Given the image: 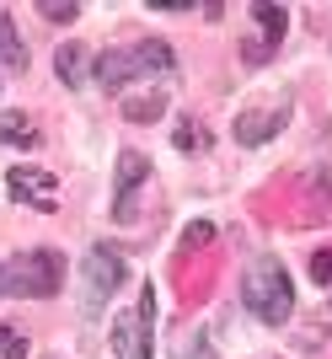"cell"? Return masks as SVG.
<instances>
[{"instance_id": "obj_3", "label": "cell", "mask_w": 332, "mask_h": 359, "mask_svg": "<svg viewBox=\"0 0 332 359\" xmlns=\"http://www.w3.org/2000/svg\"><path fill=\"white\" fill-rule=\"evenodd\" d=\"M242 300H247V311H252L257 322H268V327L289 322V311H295V290H289V273L279 269L273 257H257L252 269L242 273Z\"/></svg>"}, {"instance_id": "obj_17", "label": "cell", "mask_w": 332, "mask_h": 359, "mask_svg": "<svg viewBox=\"0 0 332 359\" xmlns=\"http://www.w3.org/2000/svg\"><path fill=\"white\" fill-rule=\"evenodd\" d=\"M204 145H209V135H204V123L182 118V123H177V150H182V156H193V150H204Z\"/></svg>"}, {"instance_id": "obj_16", "label": "cell", "mask_w": 332, "mask_h": 359, "mask_svg": "<svg viewBox=\"0 0 332 359\" xmlns=\"http://www.w3.org/2000/svg\"><path fill=\"white\" fill-rule=\"evenodd\" d=\"M0 359H27V332L0 322Z\"/></svg>"}, {"instance_id": "obj_15", "label": "cell", "mask_w": 332, "mask_h": 359, "mask_svg": "<svg viewBox=\"0 0 332 359\" xmlns=\"http://www.w3.org/2000/svg\"><path fill=\"white\" fill-rule=\"evenodd\" d=\"M32 11H43V22L64 27V22H76V16H81V6H76V0H38Z\"/></svg>"}, {"instance_id": "obj_18", "label": "cell", "mask_w": 332, "mask_h": 359, "mask_svg": "<svg viewBox=\"0 0 332 359\" xmlns=\"http://www.w3.org/2000/svg\"><path fill=\"white\" fill-rule=\"evenodd\" d=\"M311 279L332 295V252H317V257H311Z\"/></svg>"}, {"instance_id": "obj_10", "label": "cell", "mask_w": 332, "mask_h": 359, "mask_svg": "<svg viewBox=\"0 0 332 359\" xmlns=\"http://www.w3.org/2000/svg\"><path fill=\"white\" fill-rule=\"evenodd\" d=\"M54 75H60L64 86H86L91 75H97V65H91V48H86V43H64L60 54H54Z\"/></svg>"}, {"instance_id": "obj_8", "label": "cell", "mask_w": 332, "mask_h": 359, "mask_svg": "<svg viewBox=\"0 0 332 359\" xmlns=\"http://www.w3.org/2000/svg\"><path fill=\"white\" fill-rule=\"evenodd\" d=\"M6 194L16 204H32V210H54L60 204V182L48 177V172H38V166H11L6 172Z\"/></svg>"}, {"instance_id": "obj_12", "label": "cell", "mask_w": 332, "mask_h": 359, "mask_svg": "<svg viewBox=\"0 0 332 359\" xmlns=\"http://www.w3.org/2000/svg\"><path fill=\"white\" fill-rule=\"evenodd\" d=\"M0 145L32 150V145H43V140H38V123H32L27 113H6V118H0Z\"/></svg>"}, {"instance_id": "obj_21", "label": "cell", "mask_w": 332, "mask_h": 359, "mask_svg": "<svg viewBox=\"0 0 332 359\" xmlns=\"http://www.w3.org/2000/svg\"><path fill=\"white\" fill-rule=\"evenodd\" d=\"M0 70H6V60H0Z\"/></svg>"}, {"instance_id": "obj_11", "label": "cell", "mask_w": 332, "mask_h": 359, "mask_svg": "<svg viewBox=\"0 0 332 359\" xmlns=\"http://www.w3.org/2000/svg\"><path fill=\"white\" fill-rule=\"evenodd\" d=\"M123 118L129 123H155L166 113V91H155V86H139V91H129V97H123Z\"/></svg>"}, {"instance_id": "obj_20", "label": "cell", "mask_w": 332, "mask_h": 359, "mask_svg": "<svg viewBox=\"0 0 332 359\" xmlns=\"http://www.w3.org/2000/svg\"><path fill=\"white\" fill-rule=\"evenodd\" d=\"M151 11H198L193 0H151Z\"/></svg>"}, {"instance_id": "obj_13", "label": "cell", "mask_w": 332, "mask_h": 359, "mask_svg": "<svg viewBox=\"0 0 332 359\" xmlns=\"http://www.w3.org/2000/svg\"><path fill=\"white\" fill-rule=\"evenodd\" d=\"M172 359H220V354H214L204 327H182L177 338H172Z\"/></svg>"}, {"instance_id": "obj_1", "label": "cell", "mask_w": 332, "mask_h": 359, "mask_svg": "<svg viewBox=\"0 0 332 359\" xmlns=\"http://www.w3.org/2000/svg\"><path fill=\"white\" fill-rule=\"evenodd\" d=\"M60 285H64V257L54 247H32V252H16L11 263H0V295L48 300L60 295Z\"/></svg>"}, {"instance_id": "obj_5", "label": "cell", "mask_w": 332, "mask_h": 359, "mask_svg": "<svg viewBox=\"0 0 332 359\" xmlns=\"http://www.w3.org/2000/svg\"><path fill=\"white\" fill-rule=\"evenodd\" d=\"M151 177V161L139 150H123L118 156V172H113V220L118 225H134L139 220V188Z\"/></svg>"}, {"instance_id": "obj_6", "label": "cell", "mask_w": 332, "mask_h": 359, "mask_svg": "<svg viewBox=\"0 0 332 359\" xmlns=\"http://www.w3.org/2000/svg\"><path fill=\"white\" fill-rule=\"evenodd\" d=\"M284 123H289V97H279V102H268V107H242L236 123H230V135L242 140V145H268Z\"/></svg>"}, {"instance_id": "obj_4", "label": "cell", "mask_w": 332, "mask_h": 359, "mask_svg": "<svg viewBox=\"0 0 332 359\" xmlns=\"http://www.w3.org/2000/svg\"><path fill=\"white\" fill-rule=\"evenodd\" d=\"M129 279V257L113 247V241H91L86 269H81V300H86V316H97L107 300L118 295V285Z\"/></svg>"}, {"instance_id": "obj_9", "label": "cell", "mask_w": 332, "mask_h": 359, "mask_svg": "<svg viewBox=\"0 0 332 359\" xmlns=\"http://www.w3.org/2000/svg\"><path fill=\"white\" fill-rule=\"evenodd\" d=\"M113 354L118 359H151V338L139 327V311H118L113 316Z\"/></svg>"}, {"instance_id": "obj_19", "label": "cell", "mask_w": 332, "mask_h": 359, "mask_svg": "<svg viewBox=\"0 0 332 359\" xmlns=\"http://www.w3.org/2000/svg\"><path fill=\"white\" fill-rule=\"evenodd\" d=\"M209 236H214V225H209V220H198V225H193V231H188L182 241H188V247H204Z\"/></svg>"}, {"instance_id": "obj_7", "label": "cell", "mask_w": 332, "mask_h": 359, "mask_svg": "<svg viewBox=\"0 0 332 359\" xmlns=\"http://www.w3.org/2000/svg\"><path fill=\"white\" fill-rule=\"evenodd\" d=\"M252 22H257V43H242V60L247 65H268V48L284 43V32H289V11L284 6H273V0H257L252 6Z\"/></svg>"}, {"instance_id": "obj_14", "label": "cell", "mask_w": 332, "mask_h": 359, "mask_svg": "<svg viewBox=\"0 0 332 359\" xmlns=\"http://www.w3.org/2000/svg\"><path fill=\"white\" fill-rule=\"evenodd\" d=\"M0 60H6V70H27V48H22V38H16L11 27V11H0Z\"/></svg>"}, {"instance_id": "obj_2", "label": "cell", "mask_w": 332, "mask_h": 359, "mask_svg": "<svg viewBox=\"0 0 332 359\" xmlns=\"http://www.w3.org/2000/svg\"><path fill=\"white\" fill-rule=\"evenodd\" d=\"M172 43H161V38H145V43H129V48H113V54H97V86L113 91L118 97L129 81H139V75H172Z\"/></svg>"}]
</instances>
